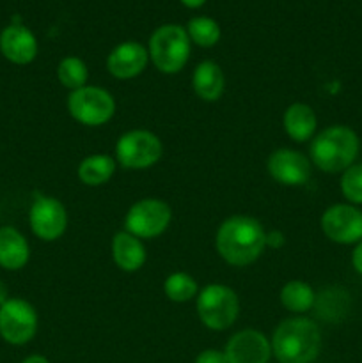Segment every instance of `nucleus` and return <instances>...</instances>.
Here are the masks:
<instances>
[{
	"instance_id": "1",
	"label": "nucleus",
	"mask_w": 362,
	"mask_h": 363,
	"mask_svg": "<svg viewBox=\"0 0 362 363\" xmlns=\"http://www.w3.org/2000/svg\"><path fill=\"white\" fill-rule=\"evenodd\" d=\"M215 245L227 264L241 268L258 261L266 247V234L256 218L236 215L220 223Z\"/></svg>"
},
{
	"instance_id": "2",
	"label": "nucleus",
	"mask_w": 362,
	"mask_h": 363,
	"mask_svg": "<svg viewBox=\"0 0 362 363\" xmlns=\"http://www.w3.org/2000/svg\"><path fill=\"white\" fill-rule=\"evenodd\" d=\"M272 354L279 363H312L322 351V332L307 318H291L273 332Z\"/></svg>"
},
{
	"instance_id": "3",
	"label": "nucleus",
	"mask_w": 362,
	"mask_h": 363,
	"mask_svg": "<svg viewBox=\"0 0 362 363\" xmlns=\"http://www.w3.org/2000/svg\"><path fill=\"white\" fill-rule=\"evenodd\" d=\"M361 152V138L344 124L325 128L312 138L309 156L312 165L327 174H343L351 167Z\"/></svg>"
},
{
	"instance_id": "4",
	"label": "nucleus",
	"mask_w": 362,
	"mask_h": 363,
	"mask_svg": "<svg viewBox=\"0 0 362 363\" xmlns=\"http://www.w3.org/2000/svg\"><path fill=\"white\" fill-rule=\"evenodd\" d=\"M190 43L183 27L174 23L162 25L149 38V59L160 73L176 74L188 62Z\"/></svg>"
},
{
	"instance_id": "5",
	"label": "nucleus",
	"mask_w": 362,
	"mask_h": 363,
	"mask_svg": "<svg viewBox=\"0 0 362 363\" xmlns=\"http://www.w3.org/2000/svg\"><path fill=\"white\" fill-rule=\"evenodd\" d=\"M197 314L202 325L215 332L231 328L240 314V300L231 287L209 284L197 294Z\"/></svg>"
},
{
	"instance_id": "6",
	"label": "nucleus",
	"mask_w": 362,
	"mask_h": 363,
	"mask_svg": "<svg viewBox=\"0 0 362 363\" xmlns=\"http://www.w3.org/2000/svg\"><path fill=\"white\" fill-rule=\"evenodd\" d=\"M67 110L71 117L84 126H103L116 113V101L105 89L85 85L71 92Z\"/></svg>"
},
{
	"instance_id": "7",
	"label": "nucleus",
	"mask_w": 362,
	"mask_h": 363,
	"mask_svg": "<svg viewBox=\"0 0 362 363\" xmlns=\"http://www.w3.org/2000/svg\"><path fill=\"white\" fill-rule=\"evenodd\" d=\"M162 140L148 130L126 131L116 144L117 162L130 170L149 169L162 158Z\"/></svg>"
},
{
	"instance_id": "8",
	"label": "nucleus",
	"mask_w": 362,
	"mask_h": 363,
	"mask_svg": "<svg viewBox=\"0 0 362 363\" xmlns=\"http://www.w3.org/2000/svg\"><path fill=\"white\" fill-rule=\"evenodd\" d=\"M35 308L21 298H9L0 307V337L11 346H25L38 333Z\"/></svg>"
},
{
	"instance_id": "9",
	"label": "nucleus",
	"mask_w": 362,
	"mask_h": 363,
	"mask_svg": "<svg viewBox=\"0 0 362 363\" xmlns=\"http://www.w3.org/2000/svg\"><path fill=\"white\" fill-rule=\"evenodd\" d=\"M170 218L172 211L167 202L160 199H142L128 209L124 216V230L138 240H151L165 233Z\"/></svg>"
},
{
	"instance_id": "10",
	"label": "nucleus",
	"mask_w": 362,
	"mask_h": 363,
	"mask_svg": "<svg viewBox=\"0 0 362 363\" xmlns=\"http://www.w3.org/2000/svg\"><path fill=\"white\" fill-rule=\"evenodd\" d=\"M28 223L39 240L55 241L66 233L67 211L59 199L38 194L31 204Z\"/></svg>"
},
{
	"instance_id": "11",
	"label": "nucleus",
	"mask_w": 362,
	"mask_h": 363,
	"mask_svg": "<svg viewBox=\"0 0 362 363\" xmlns=\"http://www.w3.org/2000/svg\"><path fill=\"white\" fill-rule=\"evenodd\" d=\"M322 230L337 245H357L362 240V211L353 204H334L323 213Z\"/></svg>"
},
{
	"instance_id": "12",
	"label": "nucleus",
	"mask_w": 362,
	"mask_h": 363,
	"mask_svg": "<svg viewBox=\"0 0 362 363\" xmlns=\"http://www.w3.org/2000/svg\"><path fill=\"white\" fill-rule=\"evenodd\" d=\"M270 176L284 186H304L311 179V162L293 149H277L266 162Z\"/></svg>"
},
{
	"instance_id": "13",
	"label": "nucleus",
	"mask_w": 362,
	"mask_h": 363,
	"mask_svg": "<svg viewBox=\"0 0 362 363\" xmlns=\"http://www.w3.org/2000/svg\"><path fill=\"white\" fill-rule=\"evenodd\" d=\"M227 363H268L272 344L258 330H241L234 333L224 350Z\"/></svg>"
},
{
	"instance_id": "14",
	"label": "nucleus",
	"mask_w": 362,
	"mask_h": 363,
	"mask_svg": "<svg viewBox=\"0 0 362 363\" xmlns=\"http://www.w3.org/2000/svg\"><path fill=\"white\" fill-rule=\"evenodd\" d=\"M149 62V52L135 41H124L117 45L106 57V69L119 80H130L138 77Z\"/></svg>"
},
{
	"instance_id": "15",
	"label": "nucleus",
	"mask_w": 362,
	"mask_h": 363,
	"mask_svg": "<svg viewBox=\"0 0 362 363\" xmlns=\"http://www.w3.org/2000/svg\"><path fill=\"white\" fill-rule=\"evenodd\" d=\"M0 52L9 62L25 66L38 55V41L31 28L13 23L0 32Z\"/></svg>"
},
{
	"instance_id": "16",
	"label": "nucleus",
	"mask_w": 362,
	"mask_h": 363,
	"mask_svg": "<svg viewBox=\"0 0 362 363\" xmlns=\"http://www.w3.org/2000/svg\"><path fill=\"white\" fill-rule=\"evenodd\" d=\"M31 259V247L18 229L11 225L0 227V266L9 272L25 268Z\"/></svg>"
},
{
	"instance_id": "17",
	"label": "nucleus",
	"mask_w": 362,
	"mask_h": 363,
	"mask_svg": "<svg viewBox=\"0 0 362 363\" xmlns=\"http://www.w3.org/2000/svg\"><path fill=\"white\" fill-rule=\"evenodd\" d=\"M192 89L202 101H216L226 89V77L222 67L213 60H204L192 74Z\"/></svg>"
},
{
	"instance_id": "18",
	"label": "nucleus",
	"mask_w": 362,
	"mask_h": 363,
	"mask_svg": "<svg viewBox=\"0 0 362 363\" xmlns=\"http://www.w3.org/2000/svg\"><path fill=\"white\" fill-rule=\"evenodd\" d=\"M112 257L117 268L126 273L138 272L146 262V248L133 234L121 230L112 240Z\"/></svg>"
},
{
	"instance_id": "19",
	"label": "nucleus",
	"mask_w": 362,
	"mask_h": 363,
	"mask_svg": "<svg viewBox=\"0 0 362 363\" xmlns=\"http://www.w3.org/2000/svg\"><path fill=\"white\" fill-rule=\"evenodd\" d=\"M283 124L291 140L307 142L314 135L318 119H316L314 110L309 105H305V103H293L284 112Z\"/></svg>"
},
{
	"instance_id": "20",
	"label": "nucleus",
	"mask_w": 362,
	"mask_h": 363,
	"mask_svg": "<svg viewBox=\"0 0 362 363\" xmlns=\"http://www.w3.org/2000/svg\"><path fill=\"white\" fill-rule=\"evenodd\" d=\"M116 172V160L109 155H91L84 158L78 165V179L85 186H102Z\"/></svg>"
},
{
	"instance_id": "21",
	"label": "nucleus",
	"mask_w": 362,
	"mask_h": 363,
	"mask_svg": "<svg viewBox=\"0 0 362 363\" xmlns=\"http://www.w3.org/2000/svg\"><path fill=\"white\" fill-rule=\"evenodd\" d=\"M279 300L286 311L295 312V314H304L314 307L316 294L309 284L302 282V280H290L280 289Z\"/></svg>"
},
{
	"instance_id": "22",
	"label": "nucleus",
	"mask_w": 362,
	"mask_h": 363,
	"mask_svg": "<svg viewBox=\"0 0 362 363\" xmlns=\"http://www.w3.org/2000/svg\"><path fill=\"white\" fill-rule=\"evenodd\" d=\"M57 78H59L62 87L70 89L73 92L85 87L89 78V69L84 60L78 59V57H64L59 62V66H57Z\"/></svg>"
},
{
	"instance_id": "23",
	"label": "nucleus",
	"mask_w": 362,
	"mask_h": 363,
	"mask_svg": "<svg viewBox=\"0 0 362 363\" xmlns=\"http://www.w3.org/2000/svg\"><path fill=\"white\" fill-rule=\"evenodd\" d=\"M163 293H165V296L170 301L187 303V301L194 300L199 294L197 282L188 273L176 272L165 279V282H163Z\"/></svg>"
},
{
	"instance_id": "24",
	"label": "nucleus",
	"mask_w": 362,
	"mask_h": 363,
	"mask_svg": "<svg viewBox=\"0 0 362 363\" xmlns=\"http://www.w3.org/2000/svg\"><path fill=\"white\" fill-rule=\"evenodd\" d=\"M187 34L190 41L195 43V45L202 46V48H212V46L219 43L222 32H220L219 23L213 18L197 16L188 21Z\"/></svg>"
},
{
	"instance_id": "25",
	"label": "nucleus",
	"mask_w": 362,
	"mask_h": 363,
	"mask_svg": "<svg viewBox=\"0 0 362 363\" xmlns=\"http://www.w3.org/2000/svg\"><path fill=\"white\" fill-rule=\"evenodd\" d=\"M339 186L348 204H362V163H353L341 174Z\"/></svg>"
},
{
	"instance_id": "26",
	"label": "nucleus",
	"mask_w": 362,
	"mask_h": 363,
	"mask_svg": "<svg viewBox=\"0 0 362 363\" xmlns=\"http://www.w3.org/2000/svg\"><path fill=\"white\" fill-rule=\"evenodd\" d=\"M194 363H227V358L220 350H204L197 354Z\"/></svg>"
},
{
	"instance_id": "27",
	"label": "nucleus",
	"mask_w": 362,
	"mask_h": 363,
	"mask_svg": "<svg viewBox=\"0 0 362 363\" xmlns=\"http://www.w3.org/2000/svg\"><path fill=\"white\" fill-rule=\"evenodd\" d=\"M351 266L358 275H362V240L355 245L353 252H351Z\"/></svg>"
},
{
	"instance_id": "28",
	"label": "nucleus",
	"mask_w": 362,
	"mask_h": 363,
	"mask_svg": "<svg viewBox=\"0 0 362 363\" xmlns=\"http://www.w3.org/2000/svg\"><path fill=\"white\" fill-rule=\"evenodd\" d=\"M21 363H50V360L46 357H43V354H31V357L25 358Z\"/></svg>"
},
{
	"instance_id": "29",
	"label": "nucleus",
	"mask_w": 362,
	"mask_h": 363,
	"mask_svg": "<svg viewBox=\"0 0 362 363\" xmlns=\"http://www.w3.org/2000/svg\"><path fill=\"white\" fill-rule=\"evenodd\" d=\"M7 300H9V291H7L6 284H4L2 280H0V307H2V305L6 303Z\"/></svg>"
},
{
	"instance_id": "30",
	"label": "nucleus",
	"mask_w": 362,
	"mask_h": 363,
	"mask_svg": "<svg viewBox=\"0 0 362 363\" xmlns=\"http://www.w3.org/2000/svg\"><path fill=\"white\" fill-rule=\"evenodd\" d=\"M181 2L187 7H190V9H195V7H201L206 0H181Z\"/></svg>"
}]
</instances>
